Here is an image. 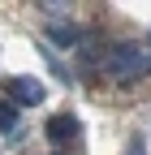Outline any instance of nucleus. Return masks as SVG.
I'll return each instance as SVG.
<instances>
[{
    "mask_svg": "<svg viewBox=\"0 0 151 155\" xmlns=\"http://www.w3.org/2000/svg\"><path fill=\"white\" fill-rule=\"evenodd\" d=\"M99 65H104V73L112 82H134V78H143L151 69V52L143 43H112Z\"/></svg>",
    "mask_w": 151,
    "mask_h": 155,
    "instance_id": "nucleus-1",
    "label": "nucleus"
},
{
    "mask_svg": "<svg viewBox=\"0 0 151 155\" xmlns=\"http://www.w3.org/2000/svg\"><path fill=\"white\" fill-rule=\"evenodd\" d=\"M9 95L17 104H43V82L39 78H9Z\"/></svg>",
    "mask_w": 151,
    "mask_h": 155,
    "instance_id": "nucleus-2",
    "label": "nucleus"
},
{
    "mask_svg": "<svg viewBox=\"0 0 151 155\" xmlns=\"http://www.w3.org/2000/svg\"><path fill=\"white\" fill-rule=\"evenodd\" d=\"M78 134H82V125H78V116H69V112H61V116L48 121V138L52 142H73Z\"/></svg>",
    "mask_w": 151,
    "mask_h": 155,
    "instance_id": "nucleus-3",
    "label": "nucleus"
},
{
    "mask_svg": "<svg viewBox=\"0 0 151 155\" xmlns=\"http://www.w3.org/2000/svg\"><path fill=\"white\" fill-rule=\"evenodd\" d=\"M48 39L56 48H73L78 43V26H48Z\"/></svg>",
    "mask_w": 151,
    "mask_h": 155,
    "instance_id": "nucleus-4",
    "label": "nucleus"
},
{
    "mask_svg": "<svg viewBox=\"0 0 151 155\" xmlns=\"http://www.w3.org/2000/svg\"><path fill=\"white\" fill-rule=\"evenodd\" d=\"M17 125V104H0V134H9Z\"/></svg>",
    "mask_w": 151,
    "mask_h": 155,
    "instance_id": "nucleus-5",
    "label": "nucleus"
}]
</instances>
